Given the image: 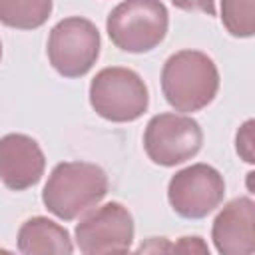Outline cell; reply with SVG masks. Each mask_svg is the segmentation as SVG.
<instances>
[{"label": "cell", "instance_id": "16", "mask_svg": "<svg viewBox=\"0 0 255 255\" xmlns=\"http://www.w3.org/2000/svg\"><path fill=\"white\" fill-rule=\"evenodd\" d=\"M0 58H2V44H0Z\"/></svg>", "mask_w": 255, "mask_h": 255}, {"label": "cell", "instance_id": "12", "mask_svg": "<svg viewBox=\"0 0 255 255\" xmlns=\"http://www.w3.org/2000/svg\"><path fill=\"white\" fill-rule=\"evenodd\" d=\"M52 14V0H0V22L8 28L34 30Z\"/></svg>", "mask_w": 255, "mask_h": 255}, {"label": "cell", "instance_id": "3", "mask_svg": "<svg viewBox=\"0 0 255 255\" xmlns=\"http://www.w3.org/2000/svg\"><path fill=\"white\" fill-rule=\"evenodd\" d=\"M169 16L159 0H124L108 16L110 40L124 52L153 50L167 34Z\"/></svg>", "mask_w": 255, "mask_h": 255}, {"label": "cell", "instance_id": "11", "mask_svg": "<svg viewBox=\"0 0 255 255\" xmlns=\"http://www.w3.org/2000/svg\"><path fill=\"white\" fill-rule=\"evenodd\" d=\"M18 249L24 255H70V233L48 217H32L18 231Z\"/></svg>", "mask_w": 255, "mask_h": 255}, {"label": "cell", "instance_id": "4", "mask_svg": "<svg viewBox=\"0 0 255 255\" xmlns=\"http://www.w3.org/2000/svg\"><path fill=\"white\" fill-rule=\"evenodd\" d=\"M90 104L98 116L110 122H133L149 106L143 80L129 68H104L90 84Z\"/></svg>", "mask_w": 255, "mask_h": 255}, {"label": "cell", "instance_id": "13", "mask_svg": "<svg viewBox=\"0 0 255 255\" xmlns=\"http://www.w3.org/2000/svg\"><path fill=\"white\" fill-rule=\"evenodd\" d=\"M221 22L231 36L249 38L255 32V0H221Z\"/></svg>", "mask_w": 255, "mask_h": 255}, {"label": "cell", "instance_id": "1", "mask_svg": "<svg viewBox=\"0 0 255 255\" xmlns=\"http://www.w3.org/2000/svg\"><path fill=\"white\" fill-rule=\"evenodd\" d=\"M108 193L106 171L88 161L58 163L42 191V201L50 213L70 221L100 203Z\"/></svg>", "mask_w": 255, "mask_h": 255}, {"label": "cell", "instance_id": "2", "mask_svg": "<svg viewBox=\"0 0 255 255\" xmlns=\"http://www.w3.org/2000/svg\"><path fill=\"white\" fill-rule=\"evenodd\" d=\"M161 90L177 112H199L219 90L215 62L199 50H181L167 58L161 70Z\"/></svg>", "mask_w": 255, "mask_h": 255}, {"label": "cell", "instance_id": "6", "mask_svg": "<svg viewBox=\"0 0 255 255\" xmlns=\"http://www.w3.org/2000/svg\"><path fill=\"white\" fill-rule=\"evenodd\" d=\"M203 143L199 124L181 114L153 116L143 133V147L147 157L163 167H171L191 159Z\"/></svg>", "mask_w": 255, "mask_h": 255}, {"label": "cell", "instance_id": "5", "mask_svg": "<svg viewBox=\"0 0 255 255\" xmlns=\"http://www.w3.org/2000/svg\"><path fill=\"white\" fill-rule=\"evenodd\" d=\"M100 56L98 28L80 16L60 20L48 38V58L66 78H80L92 70Z\"/></svg>", "mask_w": 255, "mask_h": 255}, {"label": "cell", "instance_id": "7", "mask_svg": "<svg viewBox=\"0 0 255 255\" xmlns=\"http://www.w3.org/2000/svg\"><path fill=\"white\" fill-rule=\"evenodd\" d=\"M225 181L221 173L207 165L195 163L177 171L167 185V199L173 211L185 219H201L221 205Z\"/></svg>", "mask_w": 255, "mask_h": 255}, {"label": "cell", "instance_id": "9", "mask_svg": "<svg viewBox=\"0 0 255 255\" xmlns=\"http://www.w3.org/2000/svg\"><path fill=\"white\" fill-rule=\"evenodd\" d=\"M44 167V153L30 135L8 133L0 139V179L8 189L22 191L36 185Z\"/></svg>", "mask_w": 255, "mask_h": 255}, {"label": "cell", "instance_id": "15", "mask_svg": "<svg viewBox=\"0 0 255 255\" xmlns=\"http://www.w3.org/2000/svg\"><path fill=\"white\" fill-rule=\"evenodd\" d=\"M171 4L185 12H203L209 16L215 14V0H171Z\"/></svg>", "mask_w": 255, "mask_h": 255}, {"label": "cell", "instance_id": "14", "mask_svg": "<svg viewBox=\"0 0 255 255\" xmlns=\"http://www.w3.org/2000/svg\"><path fill=\"white\" fill-rule=\"evenodd\" d=\"M237 153L247 163H253V120H247L237 131Z\"/></svg>", "mask_w": 255, "mask_h": 255}, {"label": "cell", "instance_id": "8", "mask_svg": "<svg viewBox=\"0 0 255 255\" xmlns=\"http://www.w3.org/2000/svg\"><path fill=\"white\" fill-rule=\"evenodd\" d=\"M133 241L131 213L118 201L90 211L76 225V243L86 255L126 253Z\"/></svg>", "mask_w": 255, "mask_h": 255}, {"label": "cell", "instance_id": "10", "mask_svg": "<svg viewBox=\"0 0 255 255\" xmlns=\"http://www.w3.org/2000/svg\"><path fill=\"white\" fill-rule=\"evenodd\" d=\"M255 203L251 197L229 201L215 217L211 237L223 255H251L255 251Z\"/></svg>", "mask_w": 255, "mask_h": 255}]
</instances>
